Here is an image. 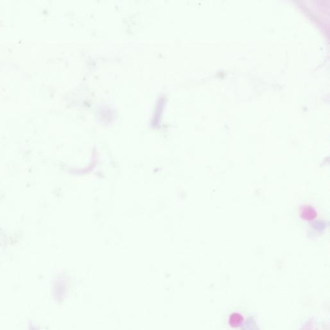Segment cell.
Masks as SVG:
<instances>
[{"instance_id": "obj_1", "label": "cell", "mask_w": 330, "mask_h": 330, "mask_svg": "<svg viewBox=\"0 0 330 330\" xmlns=\"http://www.w3.org/2000/svg\"><path fill=\"white\" fill-rule=\"evenodd\" d=\"M303 215H305V217L306 218H312L315 215V212L312 210V209H309V208H306L305 210H304V212L302 213Z\"/></svg>"}]
</instances>
